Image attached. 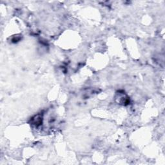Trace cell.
I'll use <instances>...</instances> for the list:
<instances>
[{
	"label": "cell",
	"instance_id": "cell-1",
	"mask_svg": "<svg viewBox=\"0 0 165 165\" xmlns=\"http://www.w3.org/2000/svg\"><path fill=\"white\" fill-rule=\"evenodd\" d=\"M42 121H43V116L42 114H40V113H39V114H37L35 116H34L30 120L31 124L34 125V126L36 127L40 126V125L42 124Z\"/></svg>",
	"mask_w": 165,
	"mask_h": 165
}]
</instances>
